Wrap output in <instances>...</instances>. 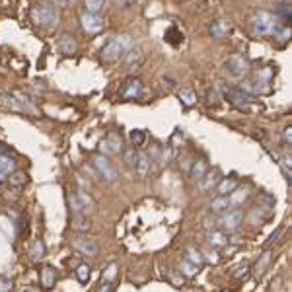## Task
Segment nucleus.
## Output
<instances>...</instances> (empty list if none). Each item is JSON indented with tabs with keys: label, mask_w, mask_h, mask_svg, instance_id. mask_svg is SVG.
<instances>
[{
	"label": "nucleus",
	"mask_w": 292,
	"mask_h": 292,
	"mask_svg": "<svg viewBox=\"0 0 292 292\" xmlns=\"http://www.w3.org/2000/svg\"><path fill=\"white\" fill-rule=\"evenodd\" d=\"M132 45V39L131 35H117V37H113V39H109L107 43L102 47V60L105 62V64H115V62H119L121 58H123V55L131 49Z\"/></svg>",
	"instance_id": "f257e3e1"
},
{
	"label": "nucleus",
	"mask_w": 292,
	"mask_h": 292,
	"mask_svg": "<svg viewBox=\"0 0 292 292\" xmlns=\"http://www.w3.org/2000/svg\"><path fill=\"white\" fill-rule=\"evenodd\" d=\"M278 28H280V22H278L277 16L271 14V12L259 10V12H255L253 18H251V29L259 37H271V35L277 33Z\"/></svg>",
	"instance_id": "f03ea898"
},
{
	"label": "nucleus",
	"mask_w": 292,
	"mask_h": 292,
	"mask_svg": "<svg viewBox=\"0 0 292 292\" xmlns=\"http://www.w3.org/2000/svg\"><path fill=\"white\" fill-rule=\"evenodd\" d=\"M0 107L20 111V113H28V115H37V109L20 92H4V94H0Z\"/></svg>",
	"instance_id": "7ed1b4c3"
},
{
	"label": "nucleus",
	"mask_w": 292,
	"mask_h": 292,
	"mask_svg": "<svg viewBox=\"0 0 292 292\" xmlns=\"http://www.w3.org/2000/svg\"><path fill=\"white\" fill-rule=\"evenodd\" d=\"M31 20L37 24V26H41V28H55L58 26V22H60V12H58V8L55 6H51V4H37L33 10H31Z\"/></svg>",
	"instance_id": "20e7f679"
},
{
	"label": "nucleus",
	"mask_w": 292,
	"mask_h": 292,
	"mask_svg": "<svg viewBox=\"0 0 292 292\" xmlns=\"http://www.w3.org/2000/svg\"><path fill=\"white\" fill-rule=\"evenodd\" d=\"M92 164H94V168L98 170V174H100L103 183H113V181H117L119 172H117V168L113 166V162L109 160L107 156H103V154H96V156L92 158Z\"/></svg>",
	"instance_id": "39448f33"
},
{
	"label": "nucleus",
	"mask_w": 292,
	"mask_h": 292,
	"mask_svg": "<svg viewBox=\"0 0 292 292\" xmlns=\"http://www.w3.org/2000/svg\"><path fill=\"white\" fill-rule=\"evenodd\" d=\"M249 60L244 55H232V57L226 58V62H224V70L228 76H232V78H246L249 74Z\"/></svg>",
	"instance_id": "423d86ee"
},
{
	"label": "nucleus",
	"mask_w": 292,
	"mask_h": 292,
	"mask_svg": "<svg viewBox=\"0 0 292 292\" xmlns=\"http://www.w3.org/2000/svg\"><path fill=\"white\" fill-rule=\"evenodd\" d=\"M80 24H82V29L86 31L88 35H98L105 29V18L100 14H90V12H84L82 18H80Z\"/></svg>",
	"instance_id": "0eeeda50"
},
{
	"label": "nucleus",
	"mask_w": 292,
	"mask_h": 292,
	"mask_svg": "<svg viewBox=\"0 0 292 292\" xmlns=\"http://www.w3.org/2000/svg\"><path fill=\"white\" fill-rule=\"evenodd\" d=\"M123 70L125 72H132V70H138L142 64H144V53L140 47H131L125 55H123Z\"/></svg>",
	"instance_id": "6e6552de"
},
{
	"label": "nucleus",
	"mask_w": 292,
	"mask_h": 292,
	"mask_svg": "<svg viewBox=\"0 0 292 292\" xmlns=\"http://www.w3.org/2000/svg\"><path fill=\"white\" fill-rule=\"evenodd\" d=\"M68 203H70V210L74 214H86L90 208H94V201L92 197L86 195L84 191H76L68 197Z\"/></svg>",
	"instance_id": "1a4fd4ad"
},
{
	"label": "nucleus",
	"mask_w": 292,
	"mask_h": 292,
	"mask_svg": "<svg viewBox=\"0 0 292 292\" xmlns=\"http://www.w3.org/2000/svg\"><path fill=\"white\" fill-rule=\"evenodd\" d=\"M242 222H244V212H242L240 208H232V210L222 212V218L218 220V224L222 226L224 232H234V230H238V228L242 226Z\"/></svg>",
	"instance_id": "9d476101"
},
{
	"label": "nucleus",
	"mask_w": 292,
	"mask_h": 292,
	"mask_svg": "<svg viewBox=\"0 0 292 292\" xmlns=\"http://www.w3.org/2000/svg\"><path fill=\"white\" fill-rule=\"evenodd\" d=\"M72 249L74 251H78L80 255H86V257H96V255L100 253V246H98L94 240L86 238V236H78V238H74Z\"/></svg>",
	"instance_id": "9b49d317"
},
{
	"label": "nucleus",
	"mask_w": 292,
	"mask_h": 292,
	"mask_svg": "<svg viewBox=\"0 0 292 292\" xmlns=\"http://www.w3.org/2000/svg\"><path fill=\"white\" fill-rule=\"evenodd\" d=\"M123 152V140L117 132H109L102 140V154L103 156H117Z\"/></svg>",
	"instance_id": "f8f14e48"
},
{
	"label": "nucleus",
	"mask_w": 292,
	"mask_h": 292,
	"mask_svg": "<svg viewBox=\"0 0 292 292\" xmlns=\"http://www.w3.org/2000/svg\"><path fill=\"white\" fill-rule=\"evenodd\" d=\"M119 96H121L123 100H138V98L142 96V82H140L138 78H131V80H127L125 86L121 88Z\"/></svg>",
	"instance_id": "ddd939ff"
},
{
	"label": "nucleus",
	"mask_w": 292,
	"mask_h": 292,
	"mask_svg": "<svg viewBox=\"0 0 292 292\" xmlns=\"http://www.w3.org/2000/svg\"><path fill=\"white\" fill-rule=\"evenodd\" d=\"M226 100L232 103V105H236L238 109H248L249 103L253 102V96H248L242 90H228L226 92Z\"/></svg>",
	"instance_id": "4468645a"
},
{
	"label": "nucleus",
	"mask_w": 292,
	"mask_h": 292,
	"mask_svg": "<svg viewBox=\"0 0 292 292\" xmlns=\"http://www.w3.org/2000/svg\"><path fill=\"white\" fill-rule=\"evenodd\" d=\"M220 179H222V177H220L218 172H212V174L206 172L201 179H197V191H201V193H208V191L216 189V185H218Z\"/></svg>",
	"instance_id": "2eb2a0df"
},
{
	"label": "nucleus",
	"mask_w": 292,
	"mask_h": 292,
	"mask_svg": "<svg viewBox=\"0 0 292 292\" xmlns=\"http://www.w3.org/2000/svg\"><path fill=\"white\" fill-rule=\"evenodd\" d=\"M39 278H41V286L45 290L55 288V284H57V269L51 267V265H45L41 269V273H39Z\"/></svg>",
	"instance_id": "dca6fc26"
},
{
	"label": "nucleus",
	"mask_w": 292,
	"mask_h": 292,
	"mask_svg": "<svg viewBox=\"0 0 292 292\" xmlns=\"http://www.w3.org/2000/svg\"><path fill=\"white\" fill-rule=\"evenodd\" d=\"M150 172V158L144 152H136V162H134V174L138 177H146Z\"/></svg>",
	"instance_id": "f3484780"
},
{
	"label": "nucleus",
	"mask_w": 292,
	"mask_h": 292,
	"mask_svg": "<svg viewBox=\"0 0 292 292\" xmlns=\"http://www.w3.org/2000/svg\"><path fill=\"white\" fill-rule=\"evenodd\" d=\"M6 181H8V185H10V189H16V191H22L26 185H28V175L26 172H12L10 177H6Z\"/></svg>",
	"instance_id": "a211bd4d"
},
{
	"label": "nucleus",
	"mask_w": 292,
	"mask_h": 292,
	"mask_svg": "<svg viewBox=\"0 0 292 292\" xmlns=\"http://www.w3.org/2000/svg\"><path fill=\"white\" fill-rule=\"evenodd\" d=\"M206 242L212 248H224V246H228V236L224 230H210L206 234Z\"/></svg>",
	"instance_id": "6ab92c4d"
},
{
	"label": "nucleus",
	"mask_w": 292,
	"mask_h": 292,
	"mask_svg": "<svg viewBox=\"0 0 292 292\" xmlns=\"http://www.w3.org/2000/svg\"><path fill=\"white\" fill-rule=\"evenodd\" d=\"M249 193L246 189H234L232 193H230V197H228V203H230V208H240L242 204L248 201Z\"/></svg>",
	"instance_id": "aec40b11"
},
{
	"label": "nucleus",
	"mask_w": 292,
	"mask_h": 292,
	"mask_svg": "<svg viewBox=\"0 0 292 292\" xmlns=\"http://www.w3.org/2000/svg\"><path fill=\"white\" fill-rule=\"evenodd\" d=\"M210 210L212 212H226V210H230V203H228V195H216L214 199H212V203H210Z\"/></svg>",
	"instance_id": "412c9836"
},
{
	"label": "nucleus",
	"mask_w": 292,
	"mask_h": 292,
	"mask_svg": "<svg viewBox=\"0 0 292 292\" xmlns=\"http://www.w3.org/2000/svg\"><path fill=\"white\" fill-rule=\"evenodd\" d=\"M271 259H273V257H271V251H265V253H263L261 257H259V261L255 263L253 275H255V277H257V278L263 277V273H265V271L269 269V265H271Z\"/></svg>",
	"instance_id": "4be33fe9"
},
{
	"label": "nucleus",
	"mask_w": 292,
	"mask_h": 292,
	"mask_svg": "<svg viewBox=\"0 0 292 292\" xmlns=\"http://www.w3.org/2000/svg\"><path fill=\"white\" fill-rule=\"evenodd\" d=\"M72 228L76 232H90L92 230V220L86 214H76L72 218Z\"/></svg>",
	"instance_id": "5701e85b"
},
{
	"label": "nucleus",
	"mask_w": 292,
	"mask_h": 292,
	"mask_svg": "<svg viewBox=\"0 0 292 292\" xmlns=\"http://www.w3.org/2000/svg\"><path fill=\"white\" fill-rule=\"evenodd\" d=\"M206 172H208V164H206V160H195L193 164H191L189 174H191V177H193L195 181H197V179H201Z\"/></svg>",
	"instance_id": "b1692460"
},
{
	"label": "nucleus",
	"mask_w": 292,
	"mask_h": 292,
	"mask_svg": "<svg viewBox=\"0 0 292 292\" xmlns=\"http://www.w3.org/2000/svg\"><path fill=\"white\" fill-rule=\"evenodd\" d=\"M84 4H86V12L90 14H100L107 10V0H84Z\"/></svg>",
	"instance_id": "393cba45"
},
{
	"label": "nucleus",
	"mask_w": 292,
	"mask_h": 292,
	"mask_svg": "<svg viewBox=\"0 0 292 292\" xmlns=\"http://www.w3.org/2000/svg\"><path fill=\"white\" fill-rule=\"evenodd\" d=\"M240 185H238V181L236 179H220L218 185H216V195H228V193H232L234 189H238Z\"/></svg>",
	"instance_id": "a878e982"
},
{
	"label": "nucleus",
	"mask_w": 292,
	"mask_h": 292,
	"mask_svg": "<svg viewBox=\"0 0 292 292\" xmlns=\"http://www.w3.org/2000/svg\"><path fill=\"white\" fill-rule=\"evenodd\" d=\"M58 49H60V53H64V55H74L78 47H76V43L72 41V37L62 35L60 41H58Z\"/></svg>",
	"instance_id": "bb28decb"
},
{
	"label": "nucleus",
	"mask_w": 292,
	"mask_h": 292,
	"mask_svg": "<svg viewBox=\"0 0 292 292\" xmlns=\"http://www.w3.org/2000/svg\"><path fill=\"white\" fill-rule=\"evenodd\" d=\"M0 172L4 175H10L12 172H16V160L6 156V154H0Z\"/></svg>",
	"instance_id": "cd10ccee"
},
{
	"label": "nucleus",
	"mask_w": 292,
	"mask_h": 292,
	"mask_svg": "<svg viewBox=\"0 0 292 292\" xmlns=\"http://www.w3.org/2000/svg\"><path fill=\"white\" fill-rule=\"evenodd\" d=\"M117 275H119V265L117 263H109L102 273V282H115Z\"/></svg>",
	"instance_id": "c85d7f7f"
},
{
	"label": "nucleus",
	"mask_w": 292,
	"mask_h": 292,
	"mask_svg": "<svg viewBox=\"0 0 292 292\" xmlns=\"http://www.w3.org/2000/svg\"><path fill=\"white\" fill-rule=\"evenodd\" d=\"M179 100H181V103H183L185 107H191V105L197 103V94H195L191 88H183V90L179 92Z\"/></svg>",
	"instance_id": "c756f323"
},
{
	"label": "nucleus",
	"mask_w": 292,
	"mask_h": 292,
	"mask_svg": "<svg viewBox=\"0 0 292 292\" xmlns=\"http://www.w3.org/2000/svg\"><path fill=\"white\" fill-rule=\"evenodd\" d=\"M228 33H230V28H228L224 22H214V24L210 26V35L216 37V39H222V37L228 35Z\"/></svg>",
	"instance_id": "7c9ffc66"
},
{
	"label": "nucleus",
	"mask_w": 292,
	"mask_h": 292,
	"mask_svg": "<svg viewBox=\"0 0 292 292\" xmlns=\"http://www.w3.org/2000/svg\"><path fill=\"white\" fill-rule=\"evenodd\" d=\"M189 263H193V265H197V267H201L204 263V255L199 251V249H195V248H189L187 249V257H185Z\"/></svg>",
	"instance_id": "2f4dec72"
},
{
	"label": "nucleus",
	"mask_w": 292,
	"mask_h": 292,
	"mask_svg": "<svg viewBox=\"0 0 292 292\" xmlns=\"http://www.w3.org/2000/svg\"><path fill=\"white\" fill-rule=\"evenodd\" d=\"M74 273H76V278H78V282H82V284H86L88 280H90V277H92V269H90L88 265H78Z\"/></svg>",
	"instance_id": "473e14b6"
},
{
	"label": "nucleus",
	"mask_w": 292,
	"mask_h": 292,
	"mask_svg": "<svg viewBox=\"0 0 292 292\" xmlns=\"http://www.w3.org/2000/svg\"><path fill=\"white\" fill-rule=\"evenodd\" d=\"M166 41L172 45H179L183 41V33H181L177 28H170L166 31Z\"/></svg>",
	"instance_id": "72a5a7b5"
},
{
	"label": "nucleus",
	"mask_w": 292,
	"mask_h": 292,
	"mask_svg": "<svg viewBox=\"0 0 292 292\" xmlns=\"http://www.w3.org/2000/svg\"><path fill=\"white\" fill-rule=\"evenodd\" d=\"M45 251H47V249H45L43 242H35L33 248H31V251H29V255H31L33 261H41V259L45 257Z\"/></svg>",
	"instance_id": "f704fd0d"
},
{
	"label": "nucleus",
	"mask_w": 292,
	"mask_h": 292,
	"mask_svg": "<svg viewBox=\"0 0 292 292\" xmlns=\"http://www.w3.org/2000/svg\"><path fill=\"white\" fill-rule=\"evenodd\" d=\"M179 271H181L185 277H193V275H197L199 267H197V265H193V263H189L187 259H183L181 265H179Z\"/></svg>",
	"instance_id": "c9c22d12"
},
{
	"label": "nucleus",
	"mask_w": 292,
	"mask_h": 292,
	"mask_svg": "<svg viewBox=\"0 0 292 292\" xmlns=\"http://www.w3.org/2000/svg\"><path fill=\"white\" fill-rule=\"evenodd\" d=\"M132 146H142L146 142V132L144 131H131L129 134Z\"/></svg>",
	"instance_id": "e433bc0d"
},
{
	"label": "nucleus",
	"mask_w": 292,
	"mask_h": 292,
	"mask_svg": "<svg viewBox=\"0 0 292 292\" xmlns=\"http://www.w3.org/2000/svg\"><path fill=\"white\" fill-rule=\"evenodd\" d=\"M216 226H218V220L214 218H210V216H206V218L203 220V228L206 230V232H210V230H216Z\"/></svg>",
	"instance_id": "4c0bfd02"
},
{
	"label": "nucleus",
	"mask_w": 292,
	"mask_h": 292,
	"mask_svg": "<svg viewBox=\"0 0 292 292\" xmlns=\"http://www.w3.org/2000/svg\"><path fill=\"white\" fill-rule=\"evenodd\" d=\"M125 162H127L129 168H134V162H136V152H134V148L125 150Z\"/></svg>",
	"instance_id": "58836bf2"
},
{
	"label": "nucleus",
	"mask_w": 292,
	"mask_h": 292,
	"mask_svg": "<svg viewBox=\"0 0 292 292\" xmlns=\"http://www.w3.org/2000/svg\"><path fill=\"white\" fill-rule=\"evenodd\" d=\"M14 280L12 278H0V292H12Z\"/></svg>",
	"instance_id": "ea45409f"
},
{
	"label": "nucleus",
	"mask_w": 292,
	"mask_h": 292,
	"mask_svg": "<svg viewBox=\"0 0 292 292\" xmlns=\"http://www.w3.org/2000/svg\"><path fill=\"white\" fill-rule=\"evenodd\" d=\"M249 273V265L246 263V265H240L238 269H236V273H234V277L236 278H246Z\"/></svg>",
	"instance_id": "a19ab883"
},
{
	"label": "nucleus",
	"mask_w": 292,
	"mask_h": 292,
	"mask_svg": "<svg viewBox=\"0 0 292 292\" xmlns=\"http://www.w3.org/2000/svg\"><path fill=\"white\" fill-rule=\"evenodd\" d=\"M160 80H162V86L166 88V90H174L175 84H177V82H175L172 76H162Z\"/></svg>",
	"instance_id": "79ce46f5"
},
{
	"label": "nucleus",
	"mask_w": 292,
	"mask_h": 292,
	"mask_svg": "<svg viewBox=\"0 0 292 292\" xmlns=\"http://www.w3.org/2000/svg\"><path fill=\"white\" fill-rule=\"evenodd\" d=\"M204 255H206L204 259H208V261L212 263V265H218V263H220V257H218V253H216V251H206Z\"/></svg>",
	"instance_id": "37998d69"
},
{
	"label": "nucleus",
	"mask_w": 292,
	"mask_h": 292,
	"mask_svg": "<svg viewBox=\"0 0 292 292\" xmlns=\"http://www.w3.org/2000/svg\"><path fill=\"white\" fill-rule=\"evenodd\" d=\"M282 136H284V144L286 146L292 144V127H286L284 132H282Z\"/></svg>",
	"instance_id": "c03bdc74"
},
{
	"label": "nucleus",
	"mask_w": 292,
	"mask_h": 292,
	"mask_svg": "<svg viewBox=\"0 0 292 292\" xmlns=\"http://www.w3.org/2000/svg\"><path fill=\"white\" fill-rule=\"evenodd\" d=\"M98 292H115V282H102V288Z\"/></svg>",
	"instance_id": "a18cd8bd"
},
{
	"label": "nucleus",
	"mask_w": 292,
	"mask_h": 292,
	"mask_svg": "<svg viewBox=\"0 0 292 292\" xmlns=\"http://www.w3.org/2000/svg\"><path fill=\"white\" fill-rule=\"evenodd\" d=\"M280 234H282V226H280V228H278L277 232H273V234H271V238H269V242H267V246H271V244H273V242H277L278 238H280Z\"/></svg>",
	"instance_id": "49530a36"
},
{
	"label": "nucleus",
	"mask_w": 292,
	"mask_h": 292,
	"mask_svg": "<svg viewBox=\"0 0 292 292\" xmlns=\"http://www.w3.org/2000/svg\"><path fill=\"white\" fill-rule=\"evenodd\" d=\"M115 2L119 4V6H121V8H125V10H127V8H131L132 4H134L132 0H115Z\"/></svg>",
	"instance_id": "de8ad7c7"
},
{
	"label": "nucleus",
	"mask_w": 292,
	"mask_h": 292,
	"mask_svg": "<svg viewBox=\"0 0 292 292\" xmlns=\"http://www.w3.org/2000/svg\"><path fill=\"white\" fill-rule=\"evenodd\" d=\"M2 183H6V175L0 172V185H2Z\"/></svg>",
	"instance_id": "09e8293b"
},
{
	"label": "nucleus",
	"mask_w": 292,
	"mask_h": 292,
	"mask_svg": "<svg viewBox=\"0 0 292 292\" xmlns=\"http://www.w3.org/2000/svg\"><path fill=\"white\" fill-rule=\"evenodd\" d=\"M58 4H70V2H74V0H57Z\"/></svg>",
	"instance_id": "8fccbe9b"
},
{
	"label": "nucleus",
	"mask_w": 292,
	"mask_h": 292,
	"mask_svg": "<svg viewBox=\"0 0 292 292\" xmlns=\"http://www.w3.org/2000/svg\"><path fill=\"white\" fill-rule=\"evenodd\" d=\"M278 4H290V0H277Z\"/></svg>",
	"instance_id": "3c124183"
},
{
	"label": "nucleus",
	"mask_w": 292,
	"mask_h": 292,
	"mask_svg": "<svg viewBox=\"0 0 292 292\" xmlns=\"http://www.w3.org/2000/svg\"><path fill=\"white\" fill-rule=\"evenodd\" d=\"M132 2H134V4H136V2H142V0H132Z\"/></svg>",
	"instance_id": "603ef678"
},
{
	"label": "nucleus",
	"mask_w": 292,
	"mask_h": 292,
	"mask_svg": "<svg viewBox=\"0 0 292 292\" xmlns=\"http://www.w3.org/2000/svg\"><path fill=\"white\" fill-rule=\"evenodd\" d=\"M26 292H35V290H26Z\"/></svg>",
	"instance_id": "864d4df0"
}]
</instances>
